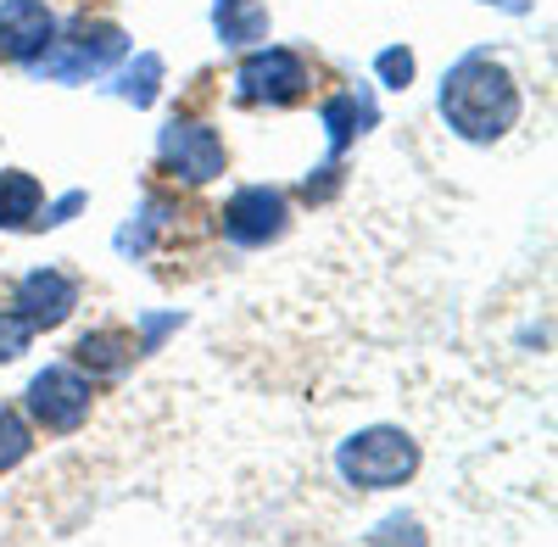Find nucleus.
I'll use <instances>...</instances> for the list:
<instances>
[{
	"label": "nucleus",
	"instance_id": "nucleus-9",
	"mask_svg": "<svg viewBox=\"0 0 558 547\" xmlns=\"http://www.w3.org/2000/svg\"><path fill=\"white\" fill-rule=\"evenodd\" d=\"M57 12L45 0H0V57L34 68L57 39Z\"/></svg>",
	"mask_w": 558,
	"mask_h": 547
},
{
	"label": "nucleus",
	"instance_id": "nucleus-1",
	"mask_svg": "<svg viewBox=\"0 0 558 547\" xmlns=\"http://www.w3.org/2000/svg\"><path fill=\"white\" fill-rule=\"evenodd\" d=\"M441 123L470 146H497L508 129L520 123L525 112V89L520 73L508 68L497 51H463L447 78H441V96H436Z\"/></svg>",
	"mask_w": 558,
	"mask_h": 547
},
{
	"label": "nucleus",
	"instance_id": "nucleus-6",
	"mask_svg": "<svg viewBox=\"0 0 558 547\" xmlns=\"http://www.w3.org/2000/svg\"><path fill=\"white\" fill-rule=\"evenodd\" d=\"M157 168L173 173L179 185H213L229 168V146L202 118H168L162 134H157Z\"/></svg>",
	"mask_w": 558,
	"mask_h": 547
},
{
	"label": "nucleus",
	"instance_id": "nucleus-15",
	"mask_svg": "<svg viewBox=\"0 0 558 547\" xmlns=\"http://www.w3.org/2000/svg\"><path fill=\"white\" fill-rule=\"evenodd\" d=\"M173 212H179V207H173L168 196H146V207H140L134 223L118 235V252H123V257H146V252L157 246V235L173 223Z\"/></svg>",
	"mask_w": 558,
	"mask_h": 547
},
{
	"label": "nucleus",
	"instance_id": "nucleus-12",
	"mask_svg": "<svg viewBox=\"0 0 558 547\" xmlns=\"http://www.w3.org/2000/svg\"><path fill=\"white\" fill-rule=\"evenodd\" d=\"M213 34L223 51H252L268 39V7L263 0H213Z\"/></svg>",
	"mask_w": 558,
	"mask_h": 547
},
{
	"label": "nucleus",
	"instance_id": "nucleus-16",
	"mask_svg": "<svg viewBox=\"0 0 558 547\" xmlns=\"http://www.w3.org/2000/svg\"><path fill=\"white\" fill-rule=\"evenodd\" d=\"M28 452H34V425L17 408H0V475H12Z\"/></svg>",
	"mask_w": 558,
	"mask_h": 547
},
{
	"label": "nucleus",
	"instance_id": "nucleus-3",
	"mask_svg": "<svg viewBox=\"0 0 558 547\" xmlns=\"http://www.w3.org/2000/svg\"><path fill=\"white\" fill-rule=\"evenodd\" d=\"M123 57H129V34L112 17H73L68 28H57L51 51H45L28 73L51 78V84H89V78L112 73Z\"/></svg>",
	"mask_w": 558,
	"mask_h": 547
},
{
	"label": "nucleus",
	"instance_id": "nucleus-8",
	"mask_svg": "<svg viewBox=\"0 0 558 547\" xmlns=\"http://www.w3.org/2000/svg\"><path fill=\"white\" fill-rule=\"evenodd\" d=\"M12 307L28 318V330L45 336V330H62L73 307H78V280L68 268H28L23 280H17V296Z\"/></svg>",
	"mask_w": 558,
	"mask_h": 547
},
{
	"label": "nucleus",
	"instance_id": "nucleus-19",
	"mask_svg": "<svg viewBox=\"0 0 558 547\" xmlns=\"http://www.w3.org/2000/svg\"><path fill=\"white\" fill-rule=\"evenodd\" d=\"M397 536H408V542H425V531H418L413 520H386V525L375 531V542H397Z\"/></svg>",
	"mask_w": 558,
	"mask_h": 547
},
{
	"label": "nucleus",
	"instance_id": "nucleus-18",
	"mask_svg": "<svg viewBox=\"0 0 558 547\" xmlns=\"http://www.w3.org/2000/svg\"><path fill=\"white\" fill-rule=\"evenodd\" d=\"M34 347V330L17 307H0V363H17Z\"/></svg>",
	"mask_w": 558,
	"mask_h": 547
},
{
	"label": "nucleus",
	"instance_id": "nucleus-2",
	"mask_svg": "<svg viewBox=\"0 0 558 547\" xmlns=\"http://www.w3.org/2000/svg\"><path fill=\"white\" fill-rule=\"evenodd\" d=\"M425 452L402 425H363L336 447V475L357 491H397L418 475Z\"/></svg>",
	"mask_w": 558,
	"mask_h": 547
},
{
	"label": "nucleus",
	"instance_id": "nucleus-14",
	"mask_svg": "<svg viewBox=\"0 0 558 547\" xmlns=\"http://www.w3.org/2000/svg\"><path fill=\"white\" fill-rule=\"evenodd\" d=\"M162 73H168V68H162V57H157V51H140V57L118 73L112 96L146 112V107H157V96H162Z\"/></svg>",
	"mask_w": 558,
	"mask_h": 547
},
{
	"label": "nucleus",
	"instance_id": "nucleus-17",
	"mask_svg": "<svg viewBox=\"0 0 558 547\" xmlns=\"http://www.w3.org/2000/svg\"><path fill=\"white\" fill-rule=\"evenodd\" d=\"M413 73H418V57L408 51V45H391V51H380V57H375V78H380L386 89H408V84H413Z\"/></svg>",
	"mask_w": 558,
	"mask_h": 547
},
{
	"label": "nucleus",
	"instance_id": "nucleus-11",
	"mask_svg": "<svg viewBox=\"0 0 558 547\" xmlns=\"http://www.w3.org/2000/svg\"><path fill=\"white\" fill-rule=\"evenodd\" d=\"M318 123H324V141H330V162H341V151L380 123L375 89H363V84L357 89H336V96L318 107Z\"/></svg>",
	"mask_w": 558,
	"mask_h": 547
},
{
	"label": "nucleus",
	"instance_id": "nucleus-4",
	"mask_svg": "<svg viewBox=\"0 0 558 547\" xmlns=\"http://www.w3.org/2000/svg\"><path fill=\"white\" fill-rule=\"evenodd\" d=\"M89 408H96V380H89L84 369H73V363H45V369L28 380L23 391V414L45 430V436H73L84 430Z\"/></svg>",
	"mask_w": 558,
	"mask_h": 547
},
{
	"label": "nucleus",
	"instance_id": "nucleus-20",
	"mask_svg": "<svg viewBox=\"0 0 558 547\" xmlns=\"http://www.w3.org/2000/svg\"><path fill=\"white\" fill-rule=\"evenodd\" d=\"M486 7H508V0H486Z\"/></svg>",
	"mask_w": 558,
	"mask_h": 547
},
{
	"label": "nucleus",
	"instance_id": "nucleus-13",
	"mask_svg": "<svg viewBox=\"0 0 558 547\" xmlns=\"http://www.w3.org/2000/svg\"><path fill=\"white\" fill-rule=\"evenodd\" d=\"M45 207V185L28 168H0V230H34Z\"/></svg>",
	"mask_w": 558,
	"mask_h": 547
},
{
	"label": "nucleus",
	"instance_id": "nucleus-5",
	"mask_svg": "<svg viewBox=\"0 0 558 547\" xmlns=\"http://www.w3.org/2000/svg\"><path fill=\"white\" fill-rule=\"evenodd\" d=\"M307 62L291 45H252L235 68V101L241 107H296L307 96Z\"/></svg>",
	"mask_w": 558,
	"mask_h": 547
},
{
	"label": "nucleus",
	"instance_id": "nucleus-7",
	"mask_svg": "<svg viewBox=\"0 0 558 547\" xmlns=\"http://www.w3.org/2000/svg\"><path fill=\"white\" fill-rule=\"evenodd\" d=\"M218 230H223L229 246H241V252L286 241V230H291V196L279 185H241L235 196L223 202Z\"/></svg>",
	"mask_w": 558,
	"mask_h": 547
},
{
	"label": "nucleus",
	"instance_id": "nucleus-10",
	"mask_svg": "<svg viewBox=\"0 0 558 547\" xmlns=\"http://www.w3.org/2000/svg\"><path fill=\"white\" fill-rule=\"evenodd\" d=\"M146 357L140 352V336L134 330H118V325H101V330H84L68 352L73 369H84L89 380H123L134 363Z\"/></svg>",
	"mask_w": 558,
	"mask_h": 547
}]
</instances>
